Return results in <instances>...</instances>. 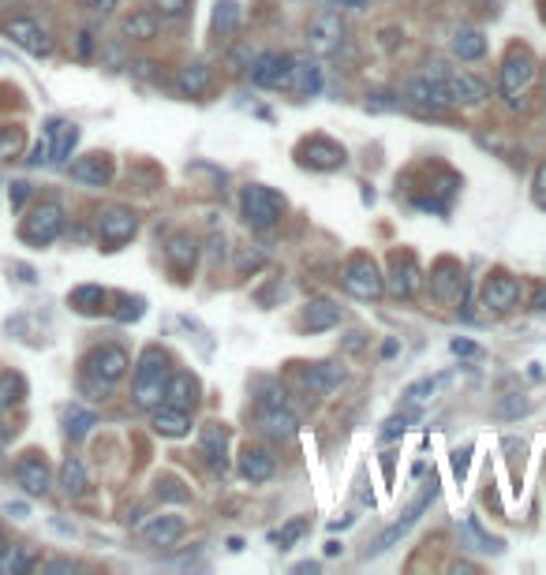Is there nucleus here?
<instances>
[{"instance_id":"1","label":"nucleus","mask_w":546,"mask_h":575,"mask_svg":"<svg viewBox=\"0 0 546 575\" xmlns=\"http://www.w3.org/2000/svg\"><path fill=\"white\" fill-rule=\"evenodd\" d=\"M169 351L161 348H146L139 355V366H135V385H131V396H135V407L143 411H154L158 404H165V385H169Z\"/></svg>"},{"instance_id":"2","label":"nucleus","mask_w":546,"mask_h":575,"mask_svg":"<svg viewBox=\"0 0 546 575\" xmlns=\"http://www.w3.org/2000/svg\"><path fill=\"white\" fill-rule=\"evenodd\" d=\"M535 75H539V68H535L532 53L528 49H509V57L498 68V86H502L509 109H524V90L532 86Z\"/></svg>"},{"instance_id":"3","label":"nucleus","mask_w":546,"mask_h":575,"mask_svg":"<svg viewBox=\"0 0 546 575\" xmlns=\"http://www.w3.org/2000/svg\"><path fill=\"white\" fill-rule=\"evenodd\" d=\"M240 213L255 232H270L285 213V198L270 187H262V183H251V187L240 191Z\"/></svg>"},{"instance_id":"4","label":"nucleus","mask_w":546,"mask_h":575,"mask_svg":"<svg viewBox=\"0 0 546 575\" xmlns=\"http://www.w3.org/2000/svg\"><path fill=\"white\" fill-rule=\"evenodd\" d=\"M434 497H438V486H434V482H431V486H427V490L419 493V497H416V501H412V505L404 508V516L397 519L393 527H386V531H382V534H378V538H374L371 546L363 549V561H371V557H378V553H386V549L397 546V542H401L404 534H408V531H412V527H416V523H419V516H423L427 508H431Z\"/></svg>"},{"instance_id":"5","label":"nucleus","mask_w":546,"mask_h":575,"mask_svg":"<svg viewBox=\"0 0 546 575\" xmlns=\"http://www.w3.org/2000/svg\"><path fill=\"white\" fill-rule=\"evenodd\" d=\"M128 366H131V359L120 344H101V348H94L87 355V378L94 381L101 389V396H105L116 381L128 374Z\"/></svg>"},{"instance_id":"6","label":"nucleus","mask_w":546,"mask_h":575,"mask_svg":"<svg viewBox=\"0 0 546 575\" xmlns=\"http://www.w3.org/2000/svg\"><path fill=\"white\" fill-rule=\"evenodd\" d=\"M341 284H345L348 295L367 299V303L386 292V277H382V269L374 266V258H367V254H356V258L348 262L345 273H341Z\"/></svg>"},{"instance_id":"7","label":"nucleus","mask_w":546,"mask_h":575,"mask_svg":"<svg viewBox=\"0 0 546 575\" xmlns=\"http://www.w3.org/2000/svg\"><path fill=\"white\" fill-rule=\"evenodd\" d=\"M345 42V12L337 8H322V12L307 23V45L315 49L318 57H330Z\"/></svg>"},{"instance_id":"8","label":"nucleus","mask_w":546,"mask_h":575,"mask_svg":"<svg viewBox=\"0 0 546 575\" xmlns=\"http://www.w3.org/2000/svg\"><path fill=\"white\" fill-rule=\"evenodd\" d=\"M4 34H8L19 49H27L30 57H53V49H57L53 34H49L38 19H27V15H15V19H8V23H4Z\"/></svg>"},{"instance_id":"9","label":"nucleus","mask_w":546,"mask_h":575,"mask_svg":"<svg viewBox=\"0 0 546 575\" xmlns=\"http://www.w3.org/2000/svg\"><path fill=\"white\" fill-rule=\"evenodd\" d=\"M60 232H64V206H60V202H42V206H34V210L27 213V221H23V239L34 243V247L53 243Z\"/></svg>"},{"instance_id":"10","label":"nucleus","mask_w":546,"mask_h":575,"mask_svg":"<svg viewBox=\"0 0 546 575\" xmlns=\"http://www.w3.org/2000/svg\"><path fill=\"white\" fill-rule=\"evenodd\" d=\"M401 98H404V105H412V109H419V113H427V116H438L449 105L446 90H442V79H434L427 71L404 83Z\"/></svg>"},{"instance_id":"11","label":"nucleus","mask_w":546,"mask_h":575,"mask_svg":"<svg viewBox=\"0 0 546 575\" xmlns=\"http://www.w3.org/2000/svg\"><path fill=\"white\" fill-rule=\"evenodd\" d=\"M135 232H139V217H135V210H128V206H105V210L98 213V236L109 251L124 247Z\"/></svg>"},{"instance_id":"12","label":"nucleus","mask_w":546,"mask_h":575,"mask_svg":"<svg viewBox=\"0 0 546 575\" xmlns=\"http://www.w3.org/2000/svg\"><path fill=\"white\" fill-rule=\"evenodd\" d=\"M288 75H292V53H262L251 64V83L262 90H288Z\"/></svg>"},{"instance_id":"13","label":"nucleus","mask_w":546,"mask_h":575,"mask_svg":"<svg viewBox=\"0 0 546 575\" xmlns=\"http://www.w3.org/2000/svg\"><path fill=\"white\" fill-rule=\"evenodd\" d=\"M300 161L303 165H311V169H318V172H333V169H341L348 157H345V146H337L333 139L315 135V139H307L300 146Z\"/></svg>"},{"instance_id":"14","label":"nucleus","mask_w":546,"mask_h":575,"mask_svg":"<svg viewBox=\"0 0 546 575\" xmlns=\"http://www.w3.org/2000/svg\"><path fill=\"white\" fill-rule=\"evenodd\" d=\"M419 284H423V273H419L416 258L412 254H393V262H389V277H386V288L397 299H412L419 292Z\"/></svg>"},{"instance_id":"15","label":"nucleus","mask_w":546,"mask_h":575,"mask_svg":"<svg viewBox=\"0 0 546 575\" xmlns=\"http://www.w3.org/2000/svg\"><path fill=\"white\" fill-rule=\"evenodd\" d=\"M520 303V281H513L509 273H490L483 284V307L494 314H509Z\"/></svg>"},{"instance_id":"16","label":"nucleus","mask_w":546,"mask_h":575,"mask_svg":"<svg viewBox=\"0 0 546 575\" xmlns=\"http://www.w3.org/2000/svg\"><path fill=\"white\" fill-rule=\"evenodd\" d=\"M442 90H446L449 105H479L487 98V83L468 75V71H446L442 75Z\"/></svg>"},{"instance_id":"17","label":"nucleus","mask_w":546,"mask_h":575,"mask_svg":"<svg viewBox=\"0 0 546 575\" xmlns=\"http://www.w3.org/2000/svg\"><path fill=\"white\" fill-rule=\"evenodd\" d=\"M15 482L30 493V497H45L49 486H53V471H49V463L42 456H27V460H19L15 467Z\"/></svg>"},{"instance_id":"18","label":"nucleus","mask_w":546,"mask_h":575,"mask_svg":"<svg viewBox=\"0 0 546 575\" xmlns=\"http://www.w3.org/2000/svg\"><path fill=\"white\" fill-rule=\"evenodd\" d=\"M288 90L296 98H315L322 90V68L311 57H292V75H288Z\"/></svg>"},{"instance_id":"19","label":"nucleus","mask_w":546,"mask_h":575,"mask_svg":"<svg viewBox=\"0 0 546 575\" xmlns=\"http://www.w3.org/2000/svg\"><path fill=\"white\" fill-rule=\"evenodd\" d=\"M150 426H154V434L161 437H184L191 434V411L173 404H158L150 411Z\"/></svg>"},{"instance_id":"20","label":"nucleus","mask_w":546,"mask_h":575,"mask_svg":"<svg viewBox=\"0 0 546 575\" xmlns=\"http://www.w3.org/2000/svg\"><path fill=\"white\" fill-rule=\"evenodd\" d=\"M210 86H214V68H210L206 60L184 64V68L176 71V90H180L184 98H202Z\"/></svg>"},{"instance_id":"21","label":"nucleus","mask_w":546,"mask_h":575,"mask_svg":"<svg viewBox=\"0 0 546 575\" xmlns=\"http://www.w3.org/2000/svg\"><path fill=\"white\" fill-rule=\"evenodd\" d=\"M259 430L266 437H273V441H292L296 430H300V419H296L288 407H262Z\"/></svg>"},{"instance_id":"22","label":"nucleus","mask_w":546,"mask_h":575,"mask_svg":"<svg viewBox=\"0 0 546 575\" xmlns=\"http://www.w3.org/2000/svg\"><path fill=\"white\" fill-rule=\"evenodd\" d=\"M187 523L184 516H154L143 527V542L146 546H176L184 538Z\"/></svg>"},{"instance_id":"23","label":"nucleus","mask_w":546,"mask_h":575,"mask_svg":"<svg viewBox=\"0 0 546 575\" xmlns=\"http://www.w3.org/2000/svg\"><path fill=\"white\" fill-rule=\"evenodd\" d=\"M45 142H49V161L64 165V161L72 157L75 142H79V127L68 124V120H53L49 131H45Z\"/></svg>"},{"instance_id":"24","label":"nucleus","mask_w":546,"mask_h":575,"mask_svg":"<svg viewBox=\"0 0 546 575\" xmlns=\"http://www.w3.org/2000/svg\"><path fill=\"white\" fill-rule=\"evenodd\" d=\"M464 269L457 266V262H438V269H434L431 277V288L438 299H446V303H457L460 295H464Z\"/></svg>"},{"instance_id":"25","label":"nucleus","mask_w":546,"mask_h":575,"mask_svg":"<svg viewBox=\"0 0 546 575\" xmlns=\"http://www.w3.org/2000/svg\"><path fill=\"white\" fill-rule=\"evenodd\" d=\"M72 176L79 183H87V187H105L113 180V161L105 154H87L72 165Z\"/></svg>"},{"instance_id":"26","label":"nucleus","mask_w":546,"mask_h":575,"mask_svg":"<svg viewBox=\"0 0 546 575\" xmlns=\"http://www.w3.org/2000/svg\"><path fill=\"white\" fill-rule=\"evenodd\" d=\"M165 404L191 411V407L199 404V381L191 378L187 370H176V374H169V385H165Z\"/></svg>"},{"instance_id":"27","label":"nucleus","mask_w":546,"mask_h":575,"mask_svg":"<svg viewBox=\"0 0 546 575\" xmlns=\"http://www.w3.org/2000/svg\"><path fill=\"white\" fill-rule=\"evenodd\" d=\"M199 449L210 467L225 471V463H229V434H225V426H214V422H210L199 437Z\"/></svg>"},{"instance_id":"28","label":"nucleus","mask_w":546,"mask_h":575,"mask_svg":"<svg viewBox=\"0 0 546 575\" xmlns=\"http://www.w3.org/2000/svg\"><path fill=\"white\" fill-rule=\"evenodd\" d=\"M165 258H169V266H173L176 273H191V269H195V262H199V239L187 236V232H180V236L169 239Z\"/></svg>"},{"instance_id":"29","label":"nucleus","mask_w":546,"mask_h":575,"mask_svg":"<svg viewBox=\"0 0 546 575\" xmlns=\"http://www.w3.org/2000/svg\"><path fill=\"white\" fill-rule=\"evenodd\" d=\"M273 467H277V463H273V456L266 449H251V445H247V449L240 452V475H244L251 486H259V482H270Z\"/></svg>"},{"instance_id":"30","label":"nucleus","mask_w":546,"mask_h":575,"mask_svg":"<svg viewBox=\"0 0 546 575\" xmlns=\"http://www.w3.org/2000/svg\"><path fill=\"white\" fill-rule=\"evenodd\" d=\"M341 322V307L333 303V299H311L307 307H303V325L311 329V333H326L333 325Z\"/></svg>"},{"instance_id":"31","label":"nucleus","mask_w":546,"mask_h":575,"mask_svg":"<svg viewBox=\"0 0 546 575\" xmlns=\"http://www.w3.org/2000/svg\"><path fill=\"white\" fill-rule=\"evenodd\" d=\"M449 53L457 60H483L487 57V34L475 27H464L453 34V42H449Z\"/></svg>"},{"instance_id":"32","label":"nucleus","mask_w":546,"mask_h":575,"mask_svg":"<svg viewBox=\"0 0 546 575\" xmlns=\"http://www.w3.org/2000/svg\"><path fill=\"white\" fill-rule=\"evenodd\" d=\"M303 381H307V389L330 396L333 389L345 381V366H341V363H315L307 374H303Z\"/></svg>"},{"instance_id":"33","label":"nucleus","mask_w":546,"mask_h":575,"mask_svg":"<svg viewBox=\"0 0 546 575\" xmlns=\"http://www.w3.org/2000/svg\"><path fill=\"white\" fill-rule=\"evenodd\" d=\"M124 38H128V42H150V38H158V12H150V8L131 12L128 19H124Z\"/></svg>"},{"instance_id":"34","label":"nucleus","mask_w":546,"mask_h":575,"mask_svg":"<svg viewBox=\"0 0 546 575\" xmlns=\"http://www.w3.org/2000/svg\"><path fill=\"white\" fill-rule=\"evenodd\" d=\"M87 486H90V478H87L83 460H79V456H68L64 467H60V490L68 493V497H83Z\"/></svg>"},{"instance_id":"35","label":"nucleus","mask_w":546,"mask_h":575,"mask_svg":"<svg viewBox=\"0 0 546 575\" xmlns=\"http://www.w3.org/2000/svg\"><path fill=\"white\" fill-rule=\"evenodd\" d=\"M240 27V4L236 0H217L214 8V34L217 38H229Z\"/></svg>"},{"instance_id":"36","label":"nucleus","mask_w":546,"mask_h":575,"mask_svg":"<svg viewBox=\"0 0 546 575\" xmlns=\"http://www.w3.org/2000/svg\"><path fill=\"white\" fill-rule=\"evenodd\" d=\"M34 568V557H30L23 546H4L0 549V572L4 575H27Z\"/></svg>"},{"instance_id":"37","label":"nucleus","mask_w":546,"mask_h":575,"mask_svg":"<svg viewBox=\"0 0 546 575\" xmlns=\"http://www.w3.org/2000/svg\"><path fill=\"white\" fill-rule=\"evenodd\" d=\"M101 303H105V288H101V284H83V288L72 292V307L79 310V314H98Z\"/></svg>"},{"instance_id":"38","label":"nucleus","mask_w":546,"mask_h":575,"mask_svg":"<svg viewBox=\"0 0 546 575\" xmlns=\"http://www.w3.org/2000/svg\"><path fill=\"white\" fill-rule=\"evenodd\" d=\"M94 411H83V407H72L68 415H64V434L72 437V441H83V437L94 430Z\"/></svg>"},{"instance_id":"39","label":"nucleus","mask_w":546,"mask_h":575,"mask_svg":"<svg viewBox=\"0 0 546 575\" xmlns=\"http://www.w3.org/2000/svg\"><path fill=\"white\" fill-rule=\"evenodd\" d=\"M23 393H27V381L19 378V374H0V411L19 404Z\"/></svg>"},{"instance_id":"40","label":"nucleus","mask_w":546,"mask_h":575,"mask_svg":"<svg viewBox=\"0 0 546 575\" xmlns=\"http://www.w3.org/2000/svg\"><path fill=\"white\" fill-rule=\"evenodd\" d=\"M27 146V135L23 127H0V161H12L19 157V150Z\"/></svg>"},{"instance_id":"41","label":"nucleus","mask_w":546,"mask_h":575,"mask_svg":"<svg viewBox=\"0 0 546 575\" xmlns=\"http://www.w3.org/2000/svg\"><path fill=\"white\" fill-rule=\"evenodd\" d=\"M442 385V378H423V381H412L408 389H404V404L408 407H419V404H427L434 396V389Z\"/></svg>"},{"instance_id":"42","label":"nucleus","mask_w":546,"mask_h":575,"mask_svg":"<svg viewBox=\"0 0 546 575\" xmlns=\"http://www.w3.org/2000/svg\"><path fill=\"white\" fill-rule=\"evenodd\" d=\"M303 531H307V519H292V523H285L281 531L270 534V542H273L277 549H292V546H296V542L303 538Z\"/></svg>"},{"instance_id":"43","label":"nucleus","mask_w":546,"mask_h":575,"mask_svg":"<svg viewBox=\"0 0 546 575\" xmlns=\"http://www.w3.org/2000/svg\"><path fill=\"white\" fill-rule=\"evenodd\" d=\"M150 4V12H158L161 19H184L187 8H191V0H146Z\"/></svg>"},{"instance_id":"44","label":"nucleus","mask_w":546,"mask_h":575,"mask_svg":"<svg viewBox=\"0 0 546 575\" xmlns=\"http://www.w3.org/2000/svg\"><path fill=\"white\" fill-rule=\"evenodd\" d=\"M412 415H416V411H404V415H393V419L382 422V430H378V441H397V437H404V430H408Z\"/></svg>"},{"instance_id":"45","label":"nucleus","mask_w":546,"mask_h":575,"mask_svg":"<svg viewBox=\"0 0 546 575\" xmlns=\"http://www.w3.org/2000/svg\"><path fill=\"white\" fill-rule=\"evenodd\" d=\"M401 105H404L401 94H389V90L367 94V109H371V113H389V109H401Z\"/></svg>"},{"instance_id":"46","label":"nucleus","mask_w":546,"mask_h":575,"mask_svg":"<svg viewBox=\"0 0 546 575\" xmlns=\"http://www.w3.org/2000/svg\"><path fill=\"white\" fill-rule=\"evenodd\" d=\"M259 404L262 407H285L288 404V393L285 385H277V381H259Z\"/></svg>"},{"instance_id":"47","label":"nucleus","mask_w":546,"mask_h":575,"mask_svg":"<svg viewBox=\"0 0 546 575\" xmlns=\"http://www.w3.org/2000/svg\"><path fill=\"white\" fill-rule=\"evenodd\" d=\"M468 534L479 542V549H487V553H502V538H490V534L479 527V519H468Z\"/></svg>"},{"instance_id":"48","label":"nucleus","mask_w":546,"mask_h":575,"mask_svg":"<svg viewBox=\"0 0 546 575\" xmlns=\"http://www.w3.org/2000/svg\"><path fill=\"white\" fill-rule=\"evenodd\" d=\"M158 497H165V501H187L191 493L180 490V482H176V478H161V482H158Z\"/></svg>"},{"instance_id":"49","label":"nucleus","mask_w":546,"mask_h":575,"mask_svg":"<svg viewBox=\"0 0 546 575\" xmlns=\"http://www.w3.org/2000/svg\"><path fill=\"white\" fill-rule=\"evenodd\" d=\"M532 198L539 210H546V165L535 169V180H532Z\"/></svg>"},{"instance_id":"50","label":"nucleus","mask_w":546,"mask_h":575,"mask_svg":"<svg viewBox=\"0 0 546 575\" xmlns=\"http://www.w3.org/2000/svg\"><path fill=\"white\" fill-rule=\"evenodd\" d=\"M468 460H472V449H457V452H453V475H457V478L468 475Z\"/></svg>"},{"instance_id":"51","label":"nucleus","mask_w":546,"mask_h":575,"mask_svg":"<svg viewBox=\"0 0 546 575\" xmlns=\"http://www.w3.org/2000/svg\"><path fill=\"white\" fill-rule=\"evenodd\" d=\"M90 12L98 15V19H105V15H113L116 12V0H83Z\"/></svg>"},{"instance_id":"52","label":"nucleus","mask_w":546,"mask_h":575,"mask_svg":"<svg viewBox=\"0 0 546 575\" xmlns=\"http://www.w3.org/2000/svg\"><path fill=\"white\" fill-rule=\"evenodd\" d=\"M449 348H453V355H464V359H475V355H483V351L475 348L472 340H453Z\"/></svg>"},{"instance_id":"53","label":"nucleus","mask_w":546,"mask_h":575,"mask_svg":"<svg viewBox=\"0 0 546 575\" xmlns=\"http://www.w3.org/2000/svg\"><path fill=\"white\" fill-rule=\"evenodd\" d=\"M330 8H337V12H367V0H330Z\"/></svg>"},{"instance_id":"54","label":"nucleus","mask_w":546,"mask_h":575,"mask_svg":"<svg viewBox=\"0 0 546 575\" xmlns=\"http://www.w3.org/2000/svg\"><path fill=\"white\" fill-rule=\"evenodd\" d=\"M532 310L546 314V284H535V288H532Z\"/></svg>"},{"instance_id":"55","label":"nucleus","mask_w":546,"mask_h":575,"mask_svg":"<svg viewBox=\"0 0 546 575\" xmlns=\"http://www.w3.org/2000/svg\"><path fill=\"white\" fill-rule=\"evenodd\" d=\"M363 348H367V333H348L345 351H363Z\"/></svg>"},{"instance_id":"56","label":"nucleus","mask_w":546,"mask_h":575,"mask_svg":"<svg viewBox=\"0 0 546 575\" xmlns=\"http://www.w3.org/2000/svg\"><path fill=\"white\" fill-rule=\"evenodd\" d=\"M12 187H15V191H12V202L19 206V202H23V198L30 195V183H12Z\"/></svg>"},{"instance_id":"57","label":"nucleus","mask_w":546,"mask_h":575,"mask_svg":"<svg viewBox=\"0 0 546 575\" xmlns=\"http://www.w3.org/2000/svg\"><path fill=\"white\" fill-rule=\"evenodd\" d=\"M45 572H75V564L72 561H53V564H45Z\"/></svg>"},{"instance_id":"58","label":"nucleus","mask_w":546,"mask_h":575,"mask_svg":"<svg viewBox=\"0 0 546 575\" xmlns=\"http://www.w3.org/2000/svg\"><path fill=\"white\" fill-rule=\"evenodd\" d=\"M90 49H94V45H90V34H79V57H90Z\"/></svg>"},{"instance_id":"59","label":"nucleus","mask_w":546,"mask_h":575,"mask_svg":"<svg viewBox=\"0 0 546 575\" xmlns=\"http://www.w3.org/2000/svg\"><path fill=\"white\" fill-rule=\"evenodd\" d=\"M382 355H386V359H389V355H397V340H386V348H382Z\"/></svg>"},{"instance_id":"60","label":"nucleus","mask_w":546,"mask_h":575,"mask_svg":"<svg viewBox=\"0 0 546 575\" xmlns=\"http://www.w3.org/2000/svg\"><path fill=\"white\" fill-rule=\"evenodd\" d=\"M543 105H546V68H543Z\"/></svg>"},{"instance_id":"61","label":"nucleus","mask_w":546,"mask_h":575,"mask_svg":"<svg viewBox=\"0 0 546 575\" xmlns=\"http://www.w3.org/2000/svg\"><path fill=\"white\" fill-rule=\"evenodd\" d=\"M472 4H487V0H472Z\"/></svg>"},{"instance_id":"62","label":"nucleus","mask_w":546,"mask_h":575,"mask_svg":"<svg viewBox=\"0 0 546 575\" xmlns=\"http://www.w3.org/2000/svg\"><path fill=\"white\" fill-rule=\"evenodd\" d=\"M543 23H546V4H543Z\"/></svg>"}]
</instances>
